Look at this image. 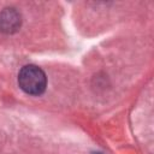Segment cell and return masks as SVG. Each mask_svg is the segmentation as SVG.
<instances>
[{
  "mask_svg": "<svg viewBox=\"0 0 154 154\" xmlns=\"http://www.w3.org/2000/svg\"><path fill=\"white\" fill-rule=\"evenodd\" d=\"M19 87L30 95H40L45 91L47 78L45 72L36 65L24 66L18 75Z\"/></svg>",
  "mask_w": 154,
  "mask_h": 154,
  "instance_id": "6da1fadb",
  "label": "cell"
},
{
  "mask_svg": "<svg viewBox=\"0 0 154 154\" xmlns=\"http://www.w3.org/2000/svg\"><path fill=\"white\" fill-rule=\"evenodd\" d=\"M20 25V17L13 8H5L0 14V29L5 32L16 31Z\"/></svg>",
  "mask_w": 154,
  "mask_h": 154,
  "instance_id": "7a4b0ae2",
  "label": "cell"
}]
</instances>
